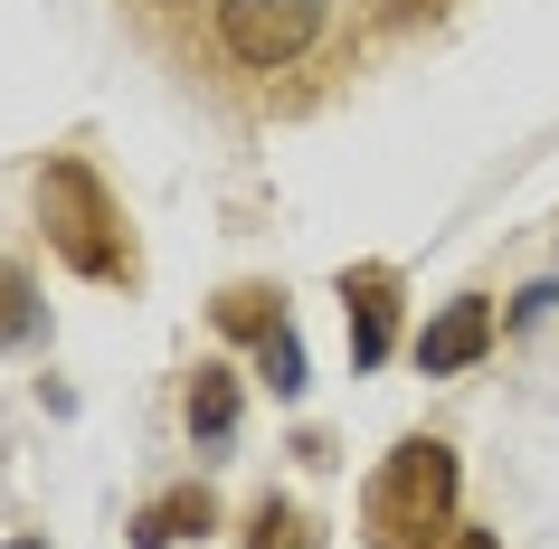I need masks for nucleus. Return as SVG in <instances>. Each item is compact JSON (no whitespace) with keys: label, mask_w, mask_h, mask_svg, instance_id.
<instances>
[{"label":"nucleus","mask_w":559,"mask_h":549,"mask_svg":"<svg viewBox=\"0 0 559 549\" xmlns=\"http://www.w3.org/2000/svg\"><path fill=\"white\" fill-rule=\"evenodd\" d=\"M437 530H455V445L408 435V445H389V464L360 492V540L370 549H427Z\"/></svg>","instance_id":"1"},{"label":"nucleus","mask_w":559,"mask_h":549,"mask_svg":"<svg viewBox=\"0 0 559 549\" xmlns=\"http://www.w3.org/2000/svg\"><path fill=\"white\" fill-rule=\"evenodd\" d=\"M38 218H48V247H58L76 275H95V285H115L123 265H133L123 218H115V200H105V180H95L86 162H48V171H38Z\"/></svg>","instance_id":"2"},{"label":"nucleus","mask_w":559,"mask_h":549,"mask_svg":"<svg viewBox=\"0 0 559 549\" xmlns=\"http://www.w3.org/2000/svg\"><path fill=\"white\" fill-rule=\"evenodd\" d=\"M218 38L237 67H295L323 38V0H218Z\"/></svg>","instance_id":"3"},{"label":"nucleus","mask_w":559,"mask_h":549,"mask_svg":"<svg viewBox=\"0 0 559 549\" xmlns=\"http://www.w3.org/2000/svg\"><path fill=\"white\" fill-rule=\"evenodd\" d=\"M342 303H352V360L380 370L389 342H399V275H389V265H352V275H342Z\"/></svg>","instance_id":"4"},{"label":"nucleus","mask_w":559,"mask_h":549,"mask_svg":"<svg viewBox=\"0 0 559 549\" xmlns=\"http://www.w3.org/2000/svg\"><path fill=\"white\" fill-rule=\"evenodd\" d=\"M484 350H493V303H474V294H465V303H445V313L417 332V370L445 379V370H474Z\"/></svg>","instance_id":"5"},{"label":"nucleus","mask_w":559,"mask_h":549,"mask_svg":"<svg viewBox=\"0 0 559 549\" xmlns=\"http://www.w3.org/2000/svg\"><path fill=\"white\" fill-rule=\"evenodd\" d=\"M209 521H218V502H209V484H180V492H162L143 521H133V540L143 549H171V540H200Z\"/></svg>","instance_id":"6"},{"label":"nucleus","mask_w":559,"mask_h":549,"mask_svg":"<svg viewBox=\"0 0 559 549\" xmlns=\"http://www.w3.org/2000/svg\"><path fill=\"white\" fill-rule=\"evenodd\" d=\"M228 427H237V370H218V360H209V370L190 379V435H200V445H218Z\"/></svg>","instance_id":"7"},{"label":"nucleus","mask_w":559,"mask_h":549,"mask_svg":"<svg viewBox=\"0 0 559 549\" xmlns=\"http://www.w3.org/2000/svg\"><path fill=\"white\" fill-rule=\"evenodd\" d=\"M275 322H285V294H265V285H237L218 303V332H237V342H265Z\"/></svg>","instance_id":"8"},{"label":"nucleus","mask_w":559,"mask_h":549,"mask_svg":"<svg viewBox=\"0 0 559 549\" xmlns=\"http://www.w3.org/2000/svg\"><path fill=\"white\" fill-rule=\"evenodd\" d=\"M247 549H323V530L295 512V502H265L257 512V530H247Z\"/></svg>","instance_id":"9"},{"label":"nucleus","mask_w":559,"mask_h":549,"mask_svg":"<svg viewBox=\"0 0 559 549\" xmlns=\"http://www.w3.org/2000/svg\"><path fill=\"white\" fill-rule=\"evenodd\" d=\"M257 360H265V379H275V398H295V389H304V350H295V332H285V322L257 342Z\"/></svg>","instance_id":"10"},{"label":"nucleus","mask_w":559,"mask_h":549,"mask_svg":"<svg viewBox=\"0 0 559 549\" xmlns=\"http://www.w3.org/2000/svg\"><path fill=\"white\" fill-rule=\"evenodd\" d=\"M29 342V275L20 265H0V350Z\"/></svg>","instance_id":"11"},{"label":"nucleus","mask_w":559,"mask_h":549,"mask_svg":"<svg viewBox=\"0 0 559 549\" xmlns=\"http://www.w3.org/2000/svg\"><path fill=\"white\" fill-rule=\"evenodd\" d=\"M445 549H502L493 530H445Z\"/></svg>","instance_id":"12"},{"label":"nucleus","mask_w":559,"mask_h":549,"mask_svg":"<svg viewBox=\"0 0 559 549\" xmlns=\"http://www.w3.org/2000/svg\"><path fill=\"white\" fill-rule=\"evenodd\" d=\"M0 549H48V540H0Z\"/></svg>","instance_id":"13"},{"label":"nucleus","mask_w":559,"mask_h":549,"mask_svg":"<svg viewBox=\"0 0 559 549\" xmlns=\"http://www.w3.org/2000/svg\"><path fill=\"white\" fill-rule=\"evenodd\" d=\"M399 10H417V0H399Z\"/></svg>","instance_id":"14"}]
</instances>
